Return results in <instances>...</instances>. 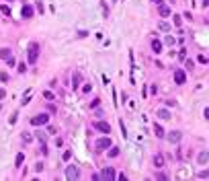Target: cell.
I'll return each instance as SVG.
<instances>
[{"mask_svg":"<svg viewBox=\"0 0 209 181\" xmlns=\"http://www.w3.org/2000/svg\"><path fill=\"white\" fill-rule=\"evenodd\" d=\"M158 27H160L162 31H168V29H170V25H168L166 21H160V25H158Z\"/></svg>","mask_w":209,"mask_h":181,"instance_id":"24","label":"cell"},{"mask_svg":"<svg viewBox=\"0 0 209 181\" xmlns=\"http://www.w3.org/2000/svg\"><path fill=\"white\" fill-rule=\"evenodd\" d=\"M115 177H117V173H115V169H113V167H107V169L101 173V179H105V181H113Z\"/></svg>","mask_w":209,"mask_h":181,"instance_id":"6","label":"cell"},{"mask_svg":"<svg viewBox=\"0 0 209 181\" xmlns=\"http://www.w3.org/2000/svg\"><path fill=\"white\" fill-rule=\"evenodd\" d=\"M156 177H158V179H160V181H166V179H168V175H164V173H158V175H156Z\"/></svg>","mask_w":209,"mask_h":181,"instance_id":"37","label":"cell"},{"mask_svg":"<svg viewBox=\"0 0 209 181\" xmlns=\"http://www.w3.org/2000/svg\"><path fill=\"white\" fill-rule=\"evenodd\" d=\"M8 2H10V0H8Z\"/></svg>","mask_w":209,"mask_h":181,"instance_id":"43","label":"cell"},{"mask_svg":"<svg viewBox=\"0 0 209 181\" xmlns=\"http://www.w3.org/2000/svg\"><path fill=\"white\" fill-rule=\"evenodd\" d=\"M174 105H176V101H172V99L166 101V107H174Z\"/></svg>","mask_w":209,"mask_h":181,"instance_id":"38","label":"cell"},{"mask_svg":"<svg viewBox=\"0 0 209 181\" xmlns=\"http://www.w3.org/2000/svg\"><path fill=\"white\" fill-rule=\"evenodd\" d=\"M31 140H33V136L29 132H23V142H31Z\"/></svg>","mask_w":209,"mask_h":181,"instance_id":"23","label":"cell"},{"mask_svg":"<svg viewBox=\"0 0 209 181\" xmlns=\"http://www.w3.org/2000/svg\"><path fill=\"white\" fill-rule=\"evenodd\" d=\"M16 117H19V113L14 111V113H12V115L8 117V124H10V126H12V124H16Z\"/></svg>","mask_w":209,"mask_h":181,"instance_id":"27","label":"cell"},{"mask_svg":"<svg viewBox=\"0 0 209 181\" xmlns=\"http://www.w3.org/2000/svg\"><path fill=\"white\" fill-rule=\"evenodd\" d=\"M99 105H101V99H99V97H95V99L90 101V107H92V109H97Z\"/></svg>","mask_w":209,"mask_h":181,"instance_id":"21","label":"cell"},{"mask_svg":"<svg viewBox=\"0 0 209 181\" xmlns=\"http://www.w3.org/2000/svg\"><path fill=\"white\" fill-rule=\"evenodd\" d=\"M41 154H43V156H47V154H49V150H47V144H45V142H41Z\"/></svg>","mask_w":209,"mask_h":181,"instance_id":"26","label":"cell"},{"mask_svg":"<svg viewBox=\"0 0 209 181\" xmlns=\"http://www.w3.org/2000/svg\"><path fill=\"white\" fill-rule=\"evenodd\" d=\"M37 58H39V43L31 41L27 48V60H29V64H37Z\"/></svg>","mask_w":209,"mask_h":181,"instance_id":"1","label":"cell"},{"mask_svg":"<svg viewBox=\"0 0 209 181\" xmlns=\"http://www.w3.org/2000/svg\"><path fill=\"white\" fill-rule=\"evenodd\" d=\"M107 154H109V158H115V156H119V146H113V144H111V146H109V152H107Z\"/></svg>","mask_w":209,"mask_h":181,"instance_id":"15","label":"cell"},{"mask_svg":"<svg viewBox=\"0 0 209 181\" xmlns=\"http://www.w3.org/2000/svg\"><path fill=\"white\" fill-rule=\"evenodd\" d=\"M152 52L154 54H162V43L158 39H152Z\"/></svg>","mask_w":209,"mask_h":181,"instance_id":"13","label":"cell"},{"mask_svg":"<svg viewBox=\"0 0 209 181\" xmlns=\"http://www.w3.org/2000/svg\"><path fill=\"white\" fill-rule=\"evenodd\" d=\"M174 82L176 84H184V82H187V74H184V70H176L174 72Z\"/></svg>","mask_w":209,"mask_h":181,"instance_id":"9","label":"cell"},{"mask_svg":"<svg viewBox=\"0 0 209 181\" xmlns=\"http://www.w3.org/2000/svg\"><path fill=\"white\" fill-rule=\"evenodd\" d=\"M33 6L31 4H23V8H21V15H23V19H33Z\"/></svg>","mask_w":209,"mask_h":181,"instance_id":"8","label":"cell"},{"mask_svg":"<svg viewBox=\"0 0 209 181\" xmlns=\"http://www.w3.org/2000/svg\"><path fill=\"white\" fill-rule=\"evenodd\" d=\"M16 70H19L21 74H25V72H27V64H25V62H21V64H19V68H16Z\"/></svg>","mask_w":209,"mask_h":181,"instance_id":"22","label":"cell"},{"mask_svg":"<svg viewBox=\"0 0 209 181\" xmlns=\"http://www.w3.org/2000/svg\"><path fill=\"white\" fill-rule=\"evenodd\" d=\"M33 169H35V173H41V171L45 169V165H43V163H35V167H33Z\"/></svg>","mask_w":209,"mask_h":181,"instance_id":"25","label":"cell"},{"mask_svg":"<svg viewBox=\"0 0 209 181\" xmlns=\"http://www.w3.org/2000/svg\"><path fill=\"white\" fill-rule=\"evenodd\" d=\"M199 177H201V179H207V177H209V169H205V171H201V173H199Z\"/></svg>","mask_w":209,"mask_h":181,"instance_id":"33","label":"cell"},{"mask_svg":"<svg viewBox=\"0 0 209 181\" xmlns=\"http://www.w3.org/2000/svg\"><path fill=\"white\" fill-rule=\"evenodd\" d=\"M10 56H12V52H10V48H2V50H0V58H2L4 62H6V60H8Z\"/></svg>","mask_w":209,"mask_h":181,"instance_id":"16","label":"cell"},{"mask_svg":"<svg viewBox=\"0 0 209 181\" xmlns=\"http://www.w3.org/2000/svg\"><path fill=\"white\" fill-rule=\"evenodd\" d=\"M4 97H6V91H4V88H0V101H2Z\"/></svg>","mask_w":209,"mask_h":181,"instance_id":"39","label":"cell"},{"mask_svg":"<svg viewBox=\"0 0 209 181\" xmlns=\"http://www.w3.org/2000/svg\"><path fill=\"white\" fill-rule=\"evenodd\" d=\"M95 128H97L99 132H103V134H111V126H109L107 122H97Z\"/></svg>","mask_w":209,"mask_h":181,"instance_id":"10","label":"cell"},{"mask_svg":"<svg viewBox=\"0 0 209 181\" xmlns=\"http://www.w3.org/2000/svg\"><path fill=\"white\" fill-rule=\"evenodd\" d=\"M152 2H154V4H162V0H152Z\"/></svg>","mask_w":209,"mask_h":181,"instance_id":"41","label":"cell"},{"mask_svg":"<svg viewBox=\"0 0 209 181\" xmlns=\"http://www.w3.org/2000/svg\"><path fill=\"white\" fill-rule=\"evenodd\" d=\"M109 146H111V138H109V136H105V138H99V140L95 142V150H97V152L109 150Z\"/></svg>","mask_w":209,"mask_h":181,"instance_id":"2","label":"cell"},{"mask_svg":"<svg viewBox=\"0 0 209 181\" xmlns=\"http://www.w3.org/2000/svg\"><path fill=\"white\" fill-rule=\"evenodd\" d=\"M70 156H72V152H70V150H66V152H64V156H62V158H64V161H70Z\"/></svg>","mask_w":209,"mask_h":181,"instance_id":"36","label":"cell"},{"mask_svg":"<svg viewBox=\"0 0 209 181\" xmlns=\"http://www.w3.org/2000/svg\"><path fill=\"white\" fill-rule=\"evenodd\" d=\"M209 4V0H203V6H207Z\"/></svg>","mask_w":209,"mask_h":181,"instance_id":"42","label":"cell"},{"mask_svg":"<svg viewBox=\"0 0 209 181\" xmlns=\"http://www.w3.org/2000/svg\"><path fill=\"white\" fill-rule=\"evenodd\" d=\"M164 43H166V45H174V37L166 35V37H164Z\"/></svg>","mask_w":209,"mask_h":181,"instance_id":"28","label":"cell"},{"mask_svg":"<svg viewBox=\"0 0 209 181\" xmlns=\"http://www.w3.org/2000/svg\"><path fill=\"white\" fill-rule=\"evenodd\" d=\"M152 163H154L156 169H162V167H164V154H154Z\"/></svg>","mask_w":209,"mask_h":181,"instance_id":"11","label":"cell"},{"mask_svg":"<svg viewBox=\"0 0 209 181\" xmlns=\"http://www.w3.org/2000/svg\"><path fill=\"white\" fill-rule=\"evenodd\" d=\"M168 142H172V144H178L180 140H182V132L180 130H172V132H168Z\"/></svg>","mask_w":209,"mask_h":181,"instance_id":"5","label":"cell"},{"mask_svg":"<svg viewBox=\"0 0 209 181\" xmlns=\"http://www.w3.org/2000/svg\"><path fill=\"white\" fill-rule=\"evenodd\" d=\"M207 161H209V150H201V152L197 154V163H199V165H205Z\"/></svg>","mask_w":209,"mask_h":181,"instance_id":"12","label":"cell"},{"mask_svg":"<svg viewBox=\"0 0 209 181\" xmlns=\"http://www.w3.org/2000/svg\"><path fill=\"white\" fill-rule=\"evenodd\" d=\"M90 91H92V86H90L88 82H86V84H82V93H84V95H86V93H90Z\"/></svg>","mask_w":209,"mask_h":181,"instance_id":"29","label":"cell"},{"mask_svg":"<svg viewBox=\"0 0 209 181\" xmlns=\"http://www.w3.org/2000/svg\"><path fill=\"white\" fill-rule=\"evenodd\" d=\"M43 97L47 99V101H51V99H53V93H51V91H45V93H43Z\"/></svg>","mask_w":209,"mask_h":181,"instance_id":"30","label":"cell"},{"mask_svg":"<svg viewBox=\"0 0 209 181\" xmlns=\"http://www.w3.org/2000/svg\"><path fill=\"white\" fill-rule=\"evenodd\" d=\"M178 58H180V60H187V50H180V54H178Z\"/></svg>","mask_w":209,"mask_h":181,"instance_id":"35","label":"cell"},{"mask_svg":"<svg viewBox=\"0 0 209 181\" xmlns=\"http://www.w3.org/2000/svg\"><path fill=\"white\" fill-rule=\"evenodd\" d=\"M80 177V171H78V167L76 165H70V167H66V179H78Z\"/></svg>","mask_w":209,"mask_h":181,"instance_id":"4","label":"cell"},{"mask_svg":"<svg viewBox=\"0 0 209 181\" xmlns=\"http://www.w3.org/2000/svg\"><path fill=\"white\" fill-rule=\"evenodd\" d=\"M23 163H25V154L19 152V154H16V158H14V167H21Z\"/></svg>","mask_w":209,"mask_h":181,"instance_id":"19","label":"cell"},{"mask_svg":"<svg viewBox=\"0 0 209 181\" xmlns=\"http://www.w3.org/2000/svg\"><path fill=\"white\" fill-rule=\"evenodd\" d=\"M172 19H174V25H176V27H180V25H182V21H180V17H178V15H174Z\"/></svg>","mask_w":209,"mask_h":181,"instance_id":"31","label":"cell"},{"mask_svg":"<svg viewBox=\"0 0 209 181\" xmlns=\"http://www.w3.org/2000/svg\"><path fill=\"white\" fill-rule=\"evenodd\" d=\"M72 82H74V84H72L74 88H78V86L82 84V76H80V72H74V76H72Z\"/></svg>","mask_w":209,"mask_h":181,"instance_id":"14","label":"cell"},{"mask_svg":"<svg viewBox=\"0 0 209 181\" xmlns=\"http://www.w3.org/2000/svg\"><path fill=\"white\" fill-rule=\"evenodd\" d=\"M0 12H2V15H6V17H10V8H8L6 4H0Z\"/></svg>","mask_w":209,"mask_h":181,"instance_id":"20","label":"cell"},{"mask_svg":"<svg viewBox=\"0 0 209 181\" xmlns=\"http://www.w3.org/2000/svg\"><path fill=\"white\" fill-rule=\"evenodd\" d=\"M154 132H156L158 138H164V136H166V132L162 130V126H160V124H154Z\"/></svg>","mask_w":209,"mask_h":181,"instance_id":"17","label":"cell"},{"mask_svg":"<svg viewBox=\"0 0 209 181\" xmlns=\"http://www.w3.org/2000/svg\"><path fill=\"white\" fill-rule=\"evenodd\" d=\"M0 80H2V82H8V74H6V72H0Z\"/></svg>","mask_w":209,"mask_h":181,"instance_id":"34","label":"cell"},{"mask_svg":"<svg viewBox=\"0 0 209 181\" xmlns=\"http://www.w3.org/2000/svg\"><path fill=\"white\" fill-rule=\"evenodd\" d=\"M47 122H49V115H47V113H39V115L31 117V126H45Z\"/></svg>","mask_w":209,"mask_h":181,"instance_id":"3","label":"cell"},{"mask_svg":"<svg viewBox=\"0 0 209 181\" xmlns=\"http://www.w3.org/2000/svg\"><path fill=\"white\" fill-rule=\"evenodd\" d=\"M158 15H160L162 19H166V17H170V15H172V8H170L168 4L162 2V4H158Z\"/></svg>","mask_w":209,"mask_h":181,"instance_id":"7","label":"cell"},{"mask_svg":"<svg viewBox=\"0 0 209 181\" xmlns=\"http://www.w3.org/2000/svg\"><path fill=\"white\" fill-rule=\"evenodd\" d=\"M101 8H103V15H105V17H109V8H107V4H105V2H101Z\"/></svg>","mask_w":209,"mask_h":181,"instance_id":"32","label":"cell"},{"mask_svg":"<svg viewBox=\"0 0 209 181\" xmlns=\"http://www.w3.org/2000/svg\"><path fill=\"white\" fill-rule=\"evenodd\" d=\"M6 64H8V66H14V58H12V56H10V58H8V60H6Z\"/></svg>","mask_w":209,"mask_h":181,"instance_id":"40","label":"cell"},{"mask_svg":"<svg viewBox=\"0 0 209 181\" xmlns=\"http://www.w3.org/2000/svg\"><path fill=\"white\" fill-rule=\"evenodd\" d=\"M158 117H160V120H170L172 115H170L168 109H160V111H158Z\"/></svg>","mask_w":209,"mask_h":181,"instance_id":"18","label":"cell"}]
</instances>
